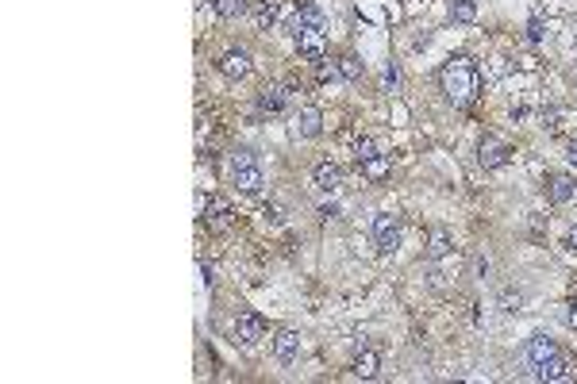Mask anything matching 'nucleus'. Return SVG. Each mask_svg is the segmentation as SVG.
Masks as SVG:
<instances>
[{"label": "nucleus", "mask_w": 577, "mask_h": 384, "mask_svg": "<svg viewBox=\"0 0 577 384\" xmlns=\"http://www.w3.org/2000/svg\"><path fill=\"white\" fill-rule=\"evenodd\" d=\"M354 158H358V165L362 162H370V158H377V146H373V139H358V146H354Z\"/></svg>", "instance_id": "obj_23"}, {"label": "nucleus", "mask_w": 577, "mask_h": 384, "mask_svg": "<svg viewBox=\"0 0 577 384\" xmlns=\"http://www.w3.org/2000/svg\"><path fill=\"white\" fill-rule=\"evenodd\" d=\"M500 300H504V307H508V311H519V300H523V296H519V292H512V288H504V296H500Z\"/></svg>", "instance_id": "obj_28"}, {"label": "nucleus", "mask_w": 577, "mask_h": 384, "mask_svg": "<svg viewBox=\"0 0 577 384\" xmlns=\"http://www.w3.org/2000/svg\"><path fill=\"white\" fill-rule=\"evenodd\" d=\"M266 338V319L258 311H243L235 319V342L239 346H258Z\"/></svg>", "instance_id": "obj_6"}, {"label": "nucleus", "mask_w": 577, "mask_h": 384, "mask_svg": "<svg viewBox=\"0 0 577 384\" xmlns=\"http://www.w3.org/2000/svg\"><path fill=\"white\" fill-rule=\"evenodd\" d=\"M535 381H543V384H566V381H574V361H569V357L558 350V354L550 357L547 365H539Z\"/></svg>", "instance_id": "obj_7"}, {"label": "nucleus", "mask_w": 577, "mask_h": 384, "mask_svg": "<svg viewBox=\"0 0 577 384\" xmlns=\"http://www.w3.org/2000/svg\"><path fill=\"white\" fill-rule=\"evenodd\" d=\"M427 254H431L435 261H439V258H447V254H450V235H447L443 227H435V230H431V246H427Z\"/></svg>", "instance_id": "obj_18"}, {"label": "nucleus", "mask_w": 577, "mask_h": 384, "mask_svg": "<svg viewBox=\"0 0 577 384\" xmlns=\"http://www.w3.org/2000/svg\"><path fill=\"white\" fill-rule=\"evenodd\" d=\"M473 16H478V4H473V0H450V19H454V23H470Z\"/></svg>", "instance_id": "obj_19"}, {"label": "nucleus", "mask_w": 577, "mask_h": 384, "mask_svg": "<svg viewBox=\"0 0 577 384\" xmlns=\"http://www.w3.org/2000/svg\"><path fill=\"white\" fill-rule=\"evenodd\" d=\"M566 323H569V326H577V304H569V311H566Z\"/></svg>", "instance_id": "obj_32"}, {"label": "nucleus", "mask_w": 577, "mask_h": 384, "mask_svg": "<svg viewBox=\"0 0 577 384\" xmlns=\"http://www.w3.org/2000/svg\"><path fill=\"white\" fill-rule=\"evenodd\" d=\"M316 189H320V192H335V189H339V165H335V162H320V165H316Z\"/></svg>", "instance_id": "obj_15"}, {"label": "nucleus", "mask_w": 577, "mask_h": 384, "mask_svg": "<svg viewBox=\"0 0 577 384\" xmlns=\"http://www.w3.org/2000/svg\"><path fill=\"white\" fill-rule=\"evenodd\" d=\"M339 77H346V81H362V62L354 54L339 58Z\"/></svg>", "instance_id": "obj_21"}, {"label": "nucleus", "mask_w": 577, "mask_h": 384, "mask_svg": "<svg viewBox=\"0 0 577 384\" xmlns=\"http://www.w3.org/2000/svg\"><path fill=\"white\" fill-rule=\"evenodd\" d=\"M255 16H258V27H262V31H266V27H274V19H277V0H262Z\"/></svg>", "instance_id": "obj_22"}, {"label": "nucleus", "mask_w": 577, "mask_h": 384, "mask_svg": "<svg viewBox=\"0 0 577 384\" xmlns=\"http://www.w3.org/2000/svg\"><path fill=\"white\" fill-rule=\"evenodd\" d=\"M200 211H204L208 230H227L231 223H235V211H231V204H227L224 196H208V200H200Z\"/></svg>", "instance_id": "obj_5"}, {"label": "nucleus", "mask_w": 577, "mask_h": 384, "mask_svg": "<svg viewBox=\"0 0 577 384\" xmlns=\"http://www.w3.org/2000/svg\"><path fill=\"white\" fill-rule=\"evenodd\" d=\"M558 127H562V123H558V108H543V131L554 134Z\"/></svg>", "instance_id": "obj_26"}, {"label": "nucleus", "mask_w": 577, "mask_h": 384, "mask_svg": "<svg viewBox=\"0 0 577 384\" xmlns=\"http://www.w3.org/2000/svg\"><path fill=\"white\" fill-rule=\"evenodd\" d=\"M566 250H569V254H577V227H569V235H566Z\"/></svg>", "instance_id": "obj_31"}, {"label": "nucleus", "mask_w": 577, "mask_h": 384, "mask_svg": "<svg viewBox=\"0 0 577 384\" xmlns=\"http://www.w3.org/2000/svg\"><path fill=\"white\" fill-rule=\"evenodd\" d=\"M293 38H296V50H301L304 58H312V62L323 58V47H327V19H323V12L316 8V4H304V8L296 12Z\"/></svg>", "instance_id": "obj_2"}, {"label": "nucleus", "mask_w": 577, "mask_h": 384, "mask_svg": "<svg viewBox=\"0 0 577 384\" xmlns=\"http://www.w3.org/2000/svg\"><path fill=\"white\" fill-rule=\"evenodd\" d=\"M547 196L554 204H569L574 200V181H569V177H562V173H558V177H550L547 181Z\"/></svg>", "instance_id": "obj_16"}, {"label": "nucleus", "mask_w": 577, "mask_h": 384, "mask_svg": "<svg viewBox=\"0 0 577 384\" xmlns=\"http://www.w3.org/2000/svg\"><path fill=\"white\" fill-rule=\"evenodd\" d=\"M262 215H266L270 223H281V208H270V204H266V208H262Z\"/></svg>", "instance_id": "obj_30"}, {"label": "nucleus", "mask_w": 577, "mask_h": 384, "mask_svg": "<svg viewBox=\"0 0 577 384\" xmlns=\"http://www.w3.org/2000/svg\"><path fill=\"white\" fill-rule=\"evenodd\" d=\"M508 158H512V146H508V143H500V139H493V134H485V139H481L478 162L485 165V169H497V165H504Z\"/></svg>", "instance_id": "obj_9"}, {"label": "nucleus", "mask_w": 577, "mask_h": 384, "mask_svg": "<svg viewBox=\"0 0 577 384\" xmlns=\"http://www.w3.org/2000/svg\"><path fill=\"white\" fill-rule=\"evenodd\" d=\"M528 43H543V19H531L528 23Z\"/></svg>", "instance_id": "obj_27"}, {"label": "nucleus", "mask_w": 577, "mask_h": 384, "mask_svg": "<svg viewBox=\"0 0 577 384\" xmlns=\"http://www.w3.org/2000/svg\"><path fill=\"white\" fill-rule=\"evenodd\" d=\"M351 369H354V376L370 381V376H377V369H381V357H377V350H358Z\"/></svg>", "instance_id": "obj_14"}, {"label": "nucleus", "mask_w": 577, "mask_h": 384, "mask_svg": "<svg viewBox=\"0 0 577 384\" xmlns=\"http://www.w3.org/2000/svg\"><path fill=\"white\" fill-rule=\"evenodd\" d=\"M274 357L281 365H293L296 357H301V335H293V331H281V335L274 338Z\"/></svg>", "instance_id": "obj_13"}, {"label": "nucleus", "mask_w": 577, "mask_h": 384, "mask_svg": "<svg viewBox=\"0 0 577 384\" xmlns=\"http://www.w3.org/2000/svg\"><path fill=\"white\" fill-rule=\"evenodd\" d=\"M231 181H235V189H243V192H262V184H266V173H262V165H258V154L255 150H235L231 154Z\"/></svg>", "instance_id": "obj_3"}, {"label": "nucleus", "mask_w": 577, "mask_h": 384, "mask_svg": "<svg viewBox=\"0 0 577 384\" xmlns=\"http://www.w3.org/2000/svg\"><path fill=\"white\" fill-rule=\"evenodd\" d=\"M220 73L231 77V81L250 77V54H246V50H227V54L220 58Z\"/></svg>", "instance_id": "obj_10"}, {"label": "nucleus", "mask_w": 577, "mask_h": 384, "mask_svg": "<svg viewBox=\"0 0 577 384\" xmlns=\"http://www.w3.org/2000/svg\"><path fill=\"white\" fill-rule=\"evenodd\" d=\"M285 104H289V93H285L281 85H270V88H262L258 93V115H281L285 112Z\"/></svg>", "instance_id": "obj_11"}, {"label": "nucleus", "mask_w": 577, "mask_h": 384, "mask_svg": "<svg viewBox=\"0 0 577 384\" xmlns=\"http://www.w3.org/2000/svg\"><path fill=\"white\" fill-rule=\"evenodd\" d=\"M566 162L577 169V139H569V143H566Z\"/></svg>", "instance_id": "obj_29"}, {"label": "nucleus", "mask_w": 577, "mask_h": 384, "mask_svg": "<svg viewBox=\"0 0 577 384\" xmlns=\"http://www.w3.org/2000/svg\"><path fill=\"white\" fill-rule=\"evenodd\" d=\"M439 85L443 96H447L454 108H470L473 100L481 96V69L473 58L458 54V58H447L439 69Z\"/></svg>", "instance_id": "obj_1"}, {"label": "nucleus", "mask_w": 577, "mask_h": 384, "mask_svg": "<svg viewBox=\"0 0 577 384\" xmlns=\"http://www.w3.org/2000/svg\"><path fill=\"white\" fill-rule=\"evenodd\" d=\"M316 77L327 85V81H335V77H339V66H331L327 58H320V62H316Z\"/></svg>", "instance_id": "obj_25"}, {"label": "nucleus", "mask_w": 577, "mask_h": 384, "mask_svg": "<svg viewBox=\"0 0 577 384\" xmlns=\"http://www.w3.org/2000/svg\"><path fill=\"white\" fill-rule=\"evenodd\" d=\"M554 354H558V346L550 342L547 335H535V338H531V342H528V373H523V376H531V381H535L539 365H547V361H550V357H554Z\"/></svg>", "instance_id": "obj_8"}, {"label": "nucleus", "mask_w": 577, "mask_h": 384, "mask_svg": "<svg viewBox=\"0 0 577 384\" xmlns=\"http://www.w3.org/2000/svg\"><path fill=\"white\" fill-rule=\"evenodd\" d=\"M362 173L370 177V181H381L385 173H389V158H385V154H377V158H370V162H362Z\"/></svg>", "instance_id": "obj_20"}, {"label": "nucleus", "mask_w": 577, "mask_h": 384, "mask_svg": "<svg viewBox=\"0 0 577 384\" xmlns=\"http://www.w3.org/2000/svg\"><path fill=\"white\" fill-rule=\"evenodd\" d=\"M397 88H401V66L389 62V66H385V93H397Z\"/></svg>", "instance_id": "obj_24"}, {"label": "nucleus", "mask_w": 577, "mask_h": 384, "mask_svg": "<svg viewBox=\"0 0 577 384\" xmlns=\"http://www.w3.org/2000/svg\"><path fill=\"white\" fill-rule=\"evenodd\" d=\"M373 242H377V254L381 258H389V254H397V246H401V223H397V215H373Z\"/></svg>", "instance_id": "obj_4"}, {"label": "nucleus", "mask_w": 577, "mask_h": 384, "mask_svg": "<svg viewBox=\"0 0 577 384\" xmlns=\"http://www.w3.org/2000/svg\"><path fill=\"white\" fill-rule=\"evenodd\" d=\"M212 8L220 12L224 19H239V16H246L250 4H246V0H212Z\"/></svg>", "instance_id": "obj_17"}, {"label": "nucleus", "mask_w": 577, "mask_h": 384, "mask_svg": "<svg viewBox=\"0 0 577 384\" xmlns=\"http://www.w3.org/2000/svg\"><path fill=\"white\" fill-rule=\"evenodd\" d=\"M323 131V115L316 112V108H301L293 119V134L296 139H316V134Z\"/></svg>", "instance_id": "obj_12"}]
</instances>
